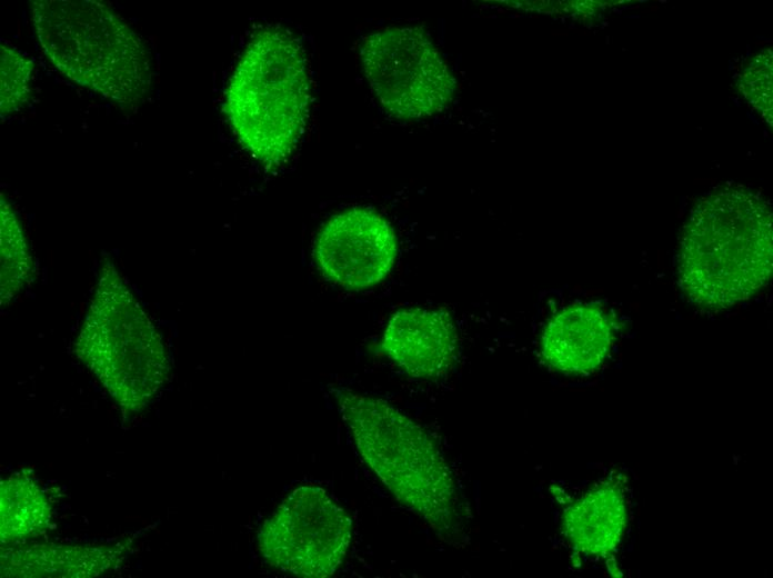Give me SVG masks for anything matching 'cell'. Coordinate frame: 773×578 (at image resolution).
I'll return each mask as SVG.
<instances>
[{"label": "cell", "mask_w": 773, "mask_h": 578, "mask_svg": "<svg viewBox=\"0 0 773 578\" xmlns=\"http://www.w3.org/2000/svg\"><path fill=\"white\" fill-rule=\"evenodd\" d=\"M76 352L126 412L147 407L168 378L162 337L110 262L100 270Z\"/></svg>", "instance_id": "5"}, {"label": "cell", "mask_w": 773, "mask_h": 578, "mask_svg": "<svg viewBox=\"0 0 773 578\" xmlns=\"http://www.w3.org/2000/svg\"><path fill=\"white\" fill-rule=\"evenodd\" d=\"M772 213L761 195L722 186L699 199L685 223L679 285L691 303L722 310L763 289L772 276Z\"/></svg>", "instance_id": "1"}, {"label": "cell", "mask_w": 773, "mask_h": 578, "mask_svg": "<svg viewBox=\"0 0 773 578\" xmlns=\"http://www.w3.org/2000/svg\"><path fill=\"white\" fill-rule=\"evenodd\" d=\"M132 539L110 545L39 544L1 552V577L90 578L118 567Z\"/></svg>", "instance_id": "11"}, {"label": "cell", "mask_w": 773, "mask_h": 578, "mask_svg": "<svg viewBox=\"0 0 773 578\" xmlns=\"http://www.w3.org/2000/svg\"><path fill=\"white\" fill-rule=\"evenodd\" d=\"M310 83L302 47L265 29L241 56L225 91L224 112L244 149L273 168L290 157L309 117Z\"/></svg>", "instance_id": "4"}, {"label": "cell", "mask_w": 773, "mask_h": 578, "mask_svg": "<svg viewBox=\"0 0 773 578\" xmlns=\"http://www.w3.org/2000/svg\"><path fill=\"white\" fill-rule=\"evenodd\" d=\"M382 349L409 376L439 378L454 363L456 329L445 311L401 309L390 318L384 329Z\"/></svg>", "instance_id": "9"}, {"label": "cell", "mask_w": 773, "mask_h": 578, "mask_svg": "<svg viewBox=\"0 0 773 578\" xmlns=\"http://www.w3.org/2000/svg\"><path fill=\"white\" fill-rule=\"evenodd\" d=\"M396 251L391 225L365 208L332 217L319 232L314 249L322 272L350 289L380 282L391 270Z\"/></svg>", "instance_id": "8"}, {"label": "cell", "mask_w": 773, "mask_h": 578, "mask_svg": "<svg viewBox=\"0 0 773 578\" xmlns=\"http://www.w3.org/2000/svg\"><path fill=\"white\" fill-rule=\"evenodd\" d=\"M615 326L599 303H573L555 312L546 322L541 352L549 366L566 375L596 370L609 356Z\"/></svg>", "instance_id": "10"}, {"label": "cell", "mask_w": 773, "mask_h": 578, "mask_svg": "<svg viewBox=\"0 0 773 578\" xmlns=\"http://www.w3.org/2000/svg\"><path fill=\"white\" fill-rule=\"evenodd\" d=\"M338 406L363 461L392 496L450 544L464 517L453 472L426 430L388 401L339 390Z\"/></svg>", "instance_id": "2"}, {"label": "cell", "mask_w": 773, "mask_h": 578, "mask_svg": "<svg viewBox=\"0 0 773 578\" xmlns=\"http://www.w3.org/2000/svg\"><path fill=\"white\" fill-rule=\"evenodd\" d=\"M33 76L32 60L12 44L2 42L0 58L1 118L19 112L29 103Z\"/></svg>", "instance_id": "15"}, {"label": "cell", "mask_w": 773, "mask_h": 578, "mask_svg": "<svg viewBox=\"0 0 773 578\" xmlns=\"http://www.w3.org/2000/svg\"><path fill=\"white\" fill-rule=\"evenodd\" d=\"M361 60L373 93L399 118L421 119L441 112L456 89L443 57L420 28L391 27L369 34Z\"/></svg>", "instance_id": "6"}, {"label": "cell", "mask_w": 773, "mask_h": 578, "mask_svg": "<svg viewBox=\"0 0 773 578\" xmlns=\"http://www.w3.org/2000/svg\"><path fill=\"white\" fill-rule=\"evenodd\" d=\"M350 516L324 489H294L261 525L258 548L271 567L303 578L337 572L352 541Z\"/></svg>", "instance_id": "7"}, {"label": "cell", "mask_w": 773, "mask_h": 578, "mask_svg": "<svg viewBox=\"0 0 773 578\" xmlns=\"http://www.w3.org/2000/svg\"><path fill=\"white\" fill-rule=\"evenodd\" d=\"M1 303H7L24 287L31 257L11 205L1 197Z\"/></svg>", "instance_id": "14"}, {"label": "cell", "mask_w": 773, "mask_h": 578, "mask_svg": "<svg viewBox=\"0 0 773 578\" xmlns=\"http://www.w3.org/2000/svg\"><path fill=\"white\" fill-rule=\"evenodd\" d=\"M51 507L46 494L26 471L14 472L0 485V537L7 545L42 534L49 526Z\"/></svg>", "instance_id": "13"}, {"label": "cell", "mask_w": 773, "mask_h": 578, "mask_svg": "<svg viewBox=\"0 0 773 578\" xmlns=\"http://www.w3.org/2000/svg\"><path fill=\"white\" fill-rule=\"evenodd\" d=\"M626 525L622 491L614 485L594 488L566 508L563 529L568 540L588 556H606L620 544Z\"/></svg>", "instance_id": "12"}, {"label": "cell", "mask_w": 773, "mask_h": 578, "mask_svg": "<svg viewBox=\"0 0 773 578\" xmlns=\"http://www.w3.org/2000/svg\"><path fill=\"white\" fill-rule=\"evenodd\" d=\"M31 20L47 59L71 81L132 107L152 83L144 39L111 7L97 0H36Z\"/></svg>", "instance_id": "3"}]
</instances>
